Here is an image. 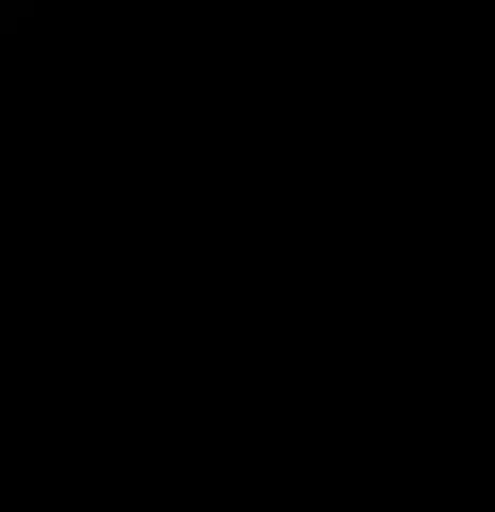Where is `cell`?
<instances>
[{
    "label": "cell",
    "mask_w": 495,
    "mask_h": 512,
    "mask_svg": "<svg viewBox=\"0 0 495 512\" xmlns=\"http://www.w3.org/2000/svg\"><path fill=\"white\" fill-rule=\"evenodd\" d=\"M0 512H495V0H0Z\"/></svg>",
    "instance_id": "1"
}]
</instances>
